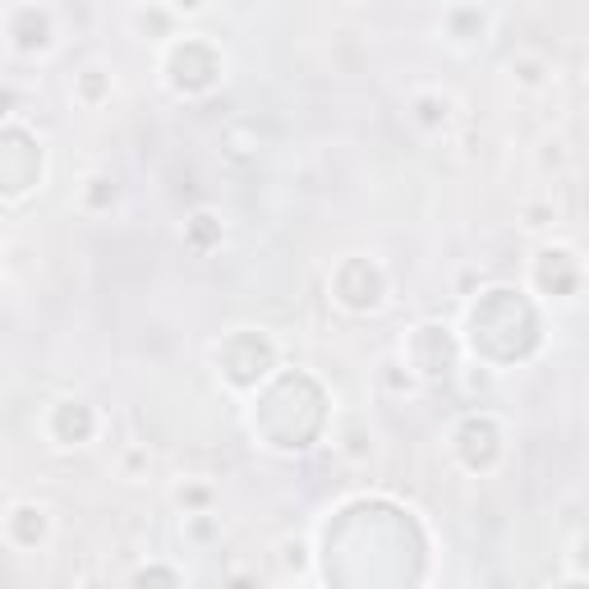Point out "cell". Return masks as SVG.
Here are the masks:
<instances>
[{
  "label": "cell",
  "mask_w": 589,
  "mask_h": 589,
  "mask_svg": "<svg viewBox=\"0 0 589 589\" xmlns=\"http://www.w3.org/2000/svg\"><path fill=\"white\" fill-rule=\"evenodd\" d=\"M60 428H65V433L74 428V433L84 438V433H88V415H84V410H78V415H65V419H60Z\"/></svg>",
  "instance_id": "obj_1"
}]
</instances>
